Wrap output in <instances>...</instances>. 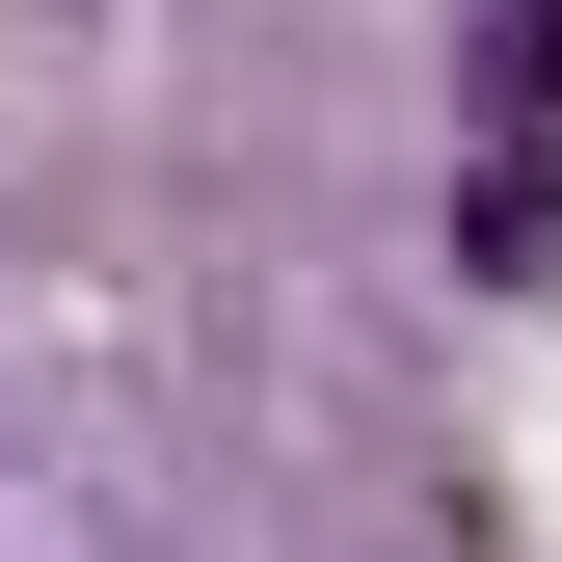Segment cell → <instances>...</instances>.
Segmentation results:
<instances>
[{
  "mask_svg": "<svg viewBox=\"0 0 562 562\" xmlns=\"http://www.w3.org/2000/svg\"><path fill=\"white\" fill-rule=\"evenodd\" d=\"M456 241H482V295H562V134H509V161L456 188Z\"/></svg>",
  "mask_w": 562,
  "mask_h": 562,
  "instance_id": "1",
  "label": "cell"
},
{
  "mask_svg": "<svg viewBox=\"0 0 562 562\" xmlns=\"http://www.w3.org/2000/svg\"><path fill=\"white\" fill-rule=\"evenodd\" d=\"M482 108H562V0H482Z\"/></svg>",
  "mask_w": 562,
  "mask_h": 562,
  "instance_id": "2",
  "label": "cell"
}]
</instances>
